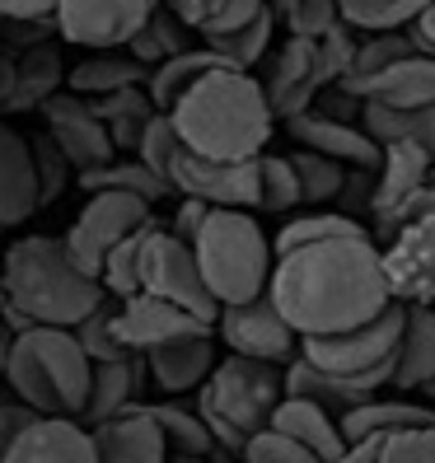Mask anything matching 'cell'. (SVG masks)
Listing matches in <instances>:
<instances>
[{"instance_id":"1","label":"cell","mask_w":435,"mask_h":463,"mask_svg":"<svg viewBox=\"0 0 435 463\" xmlns=\"http://www.w3.org/2000/svg\"><path fill=\"white\" fill-rule=\"evenodd\" d=\"M267 295L295 328V337H328L356 328L389 305L379 243L370 234H342L277 253Z\"/></svg>"},{"instance_id":"2","label":"cell","mask_w":435,"mask_h":463,"mask_svg":"<svg viewBox=\"0 0 435 463\" xmlns=\"http://www.w3.org/2000/svg\"><path fill=\"white\" fill-rule=\"evenodd\" d=\"M169 122L178 141L206 159H258L277 118H271L253 71L215 66L174 99Z\"/></svg>"},{"instance_id":"3","label":"cell","mask_w":435,"mask_h":463,"mask_svg":"<svg viewBox=\"0 0 435 463\" xmlns=\"http://www.w3.org/2000/svg\"><path fill=\"white\" fill-rule=\"evenodd\" d=\"M0 295H5V305L24 323L75 328L103 299V286H99V277L80 271L66 258L61 239L29 234V239L10 243L5 262H0Z\"/></svg>"},{"instance_id":"4","label":"cell","mask_w":435,"mask_h":463,"mask_svg":"<svg viewBox=\"0 0 435 463\" xmlns=\"http://www.w3.org/2000/svg\"><path fill=\"white\" fill-rule=\"evenodd\" d=\"M90 365L94 361L80 351L71 328L29 323L5 342L0 384L38 417H80L90 393Z\"/></svg>"},{"instance_id":"5","label":"cell","mask_w":435,"mask_h":463,"mask_svg":"<svg viewBox=\"0 0 435 463\" xmlns=\"http://www.w3.org/2000/svg\"><path fill=\"white\" fill-rule=\"evenodd\" d=\"M193 258L215 305H239L267 290L271 239L243 206H206L193 234Z\"/></svg>"},{"instance_id":"6","label":"cell","mask_w":435,"mask_h":463,"mask_svg":"<svg viewBox=\"0 0 435 463\" xmlns=\"http://www.w3.org/2000/svg\"><path fill=\"white\" fill-rule=\"evenodd\" d=\"M281 365L230 351L197 384V417L206 421L215 445L243 449V440L271 421V407L281 402Z\"/></svg>"},{"instance_id":"7","label":"cell","mask_w":435,"mask_h":463,"mask_svg":"<svg viewBox=\"0 0 435 463\" xmlns=\"http://www.w3.org/2000/svg\"><path fill=\"white\" fill-rule=\"evenodd\" d=\"M398 333H402V305L389 299L374 318L356 323L346 333H328V337H300V356L323 370V374H337V379H351L361 389H384L389 384V370H393V346H398Z\"/></svg>"},{"instance_id":"8","label":"cell","mask_w":435,"mask_h":463,"mask_svg":"<svg viewBox=\"0 0 435 463\" xmlns=\"http://www.w3.org/2000/svg\"><path fill=\"white\" fill-rule=\"evenodd\" d=\"M141 290L169 299V305L187 309V314L202 318V323H215V309H221V305L211 299L202 271H197L193 243H183V239H174L169 230H159V221L150 225L146 249H141Z\"/></svg>"},{"instance_id":"9","label":"cell","mask_w":435,"mask_h":463,"mask_svg":"<svg viewBox=\"0 0 435 463\" xmlns=\"http://www.w3.org/2000/svg\"><path fill=\"white\" fill-rule=\"evenodd\" d=\"M165 183L206 206H258V159H206L178 141L165 165Z\"/></svg>"},{"instance_id":"10","label":"cell","mask_w":435,"mask_h":463,"mask_svg":"<svg viewBox=\"0 0 435 463\" xmlns=\"http://www.w3.org/2000/svg\"><path fill=\"white\" fill-rule=\"evenodd\" d=\"M146 221H150V202L131 197V193H90L85 211H80V215H75V225L66 230L61 249H66V258H71L80 271L99 277L103 253L113 249L122 234L141 230Z\"/></svg>"},{"instance_id":"11","label":"cell","mask_w":435,"mask_h":463,"mask_svg":"<svg viewBox=\"0 0 435 463\" xmlns=\"http://www.w3.org/2000/svg\"><path fill=\"white\" fill-rule=\"evenodd\" d=\"M211 333H221L234 356H253V361H271V365H286L295 356V346H300V337L281 318V309L271 305L267 290L253 299H239V305H221Z\"/></svg>"},{"instance_id":"12","label":"cell","mask_w":435,"mask_h":463,"mask_svg":"<svg viewBox=\"0 0 435 463\" xmlns=\"http://www.w3.org/2000/svg\"><path fill=\"white\" fill-rule=\"evenodd\" d=\"M384 286L398 305H435V215H407L389 234L384 253Z\"/></svg>"},{"instance_id":"13","label":"cell","mask_w":435,"mask_h":463,"mask_svg":"<svg viewBox=\"0 0 435 463\" xmlns=\"http://www.w3.org/2000/svg\"><path fill=\"white\" fill-rule=\"evenodd\" d=\"M155 10V0H57L52 24L75 47H122Z\"/></svg>"},{"instance_id":"14","label":"cell","mask_w":435,"mask_h":463,"mask_svg":"<svg viewBox=\"0 0 435 463\" xmlns=\"http://www.w3.org/2000/svg\"><path fill=\"white\" fill-rule=\"evenodd\" d=\"M430 178H435V159L426 150L402 146V141L384 146V155H379V165H374V178H370V206H365L374 215L379 234L389 239L398 230L407 202H412Z\"/></svg>"},{"instance_id":"15","label":"cell","mask_w":435,"mask_h":463,"mask_svg":"<svg viewBox=\"0 0 435 463\" xmlns=\"http://www.w3.org/2000/svg\"><path fill=\"white\" fill-rule=\"evenodd\" d=\"M43 118H47V141L66 155V165L75 174L99 169V165H108V159L118 155L113 141H108V131H103V122L94 118L90 99L57 90L52 99H43Z\"/></svg>"},{"instance_id":"16","label":"cell","mask_w":435,"mask_h":463,"mask_svg":"<svg viewBox=\"0 0 435 463\" xmlns=\"http://www.w3.org/2000/svg\"><path fill=\"white\" fill-rule=\"evenodd\" d=\"M286 131L295 136V146L328 155L346 169H374L379 155H384V146H374L365 136V127L346 122L342 113H323V108H305V113L286 118Z\"/></svg>"},{"instance_id":"17","label":"cell","mask_w":435,"mask_h":463,"mask_svg":"<svg viewBox=\"0 0 435 463\" xmlns=\"http://www.w3.org/2000/svg\"><path fill=\"white\" fill-rule=\"evenodd\" d=\"M211 328V323L193 318L187 309L169 305V299H159V295H146V290H136V295H122L118 299V314H113V333L127 351H150L159 342H169V337H183V333H202Z\"/></svg>"},{"instance_id":"18","label":"cell","mask_w":435,"mask_h":463,"mask_svg":"<svg viewBox=\"0 0 435 463\" xmlns=\"http://www.w3.org/2000/svg\"><path fill=\"white\" fill-rule=\"evenodd\" d=\"M262 85V99L271 108V118H295L305 113V108L314 103V94L323 90L318 80V61H314V38L305 33H290L277 52V61H271V71L258 80Z\"/></svg>"},{"instance_id":"19","label":"cell","mask_w":435,"mask_h":463,"mask_svg":"<svg viewBox=\"0 0 435 463\" xmlns=\"http://www.w3.org/2000/svg\"><path fill=\"white\" fill-rule=\"evenodd\" d=\"M342 94L356 99V103H384V108H421V103H435V57L417 47V52H407V57L389 61L384 71L342 85Z\"/></svg>"},{"instance_id":"20","label":"cell","mask_w":435,"mask_h":463,"mask_svg":"<svg viewBox=\"0 0 435 463\" xmlns=\"http://www.w3.org/2000/svg\"><path fill=\"white\" fill-rule=\"evenodd\" d=\"M5 463H94V435L75 417H29L5 449Z\"/></svg>"},{"instance_id":"21","label":"cell","mask_w":435,"mask_h":463,"mask_svg":"<svg viewBox=\"0 0 435 463\" xmlns=\"http://www.w3.org/2000/svg\"><path fill=\"white\" fill-rule=\"evenodd\" d=\"M90 435H94V463H169L165 435L141 402L108 421H94Z\"/></svg>"},{"instance_id":"22","label":"cell","mask_w":435,"mask_h":463,"mask_svg":"<svg viewBox=\"0 0 435 463\" xmlns=\"http://www.w3.org/2000/svg\"><path fill=\"white\" fill-rule=\"evenodd\" d=\"M215 365V346H211V328L202 333H183L169 337L150 351H141V370L155 379L159 393H193Z\"/></svg>"},{"instance_id":"23","label":"cell","mask_w":435,"mask_h":463,"mask_svg":"<svg viewBox=\"0 0 435 463\" xmlns=\"http://www.w3.org/2000/svg\"><path fill=\"white\" fill-rule=\"evenodd\" d=\"M435 379V305H402V333L393 346V389H421Z\"/></svg>"},{"instance_id":"24","label":"cell","mask_w":435,"mask_h":463,"mask_svg":"<svg viewBox=\"0 0 435 463\" xmlns=\"http://www.w3.org/2000/svg\"><path fill=\"white\" fill-rule=\"evenodd\" d=\"M33 211H38V178H33L29 136L0 122V230L24 225Z\"/></svg>"},{"instance_id":"25","label":"cell","mask_w":435,"mask_h":463,"mask_svg":"<svg viewBox=\"0 0 435 463\" xmlns=\"http://www.w3.org/2000/svg\"><path fill=\"white\" fill-rule=\"evenodd\" d=\"M271 430H281V435H290L295 445H305V449H314L323 463H333L337 454H342V426H337V417L328 412V407H318V402H309V398H295V393H281V402L271 407V421H267Z\"/></svg>"},{"instance_id":"26","label":"cell","mask_w":435,"mask_h":463,"mask_svg":"<svg viewBox=\"0 0 435 463\" xmlns=\"http://www.w3.org/2000/svg\"><path fill=\"white\" fill-rule=\"evenodd\" d=\"M66 80L61 52L43 43H29L24 52H14V75H10V94H5V113H29V108H43V99H52Z\"/></svg>"},{"instance_id":"27","label":"cell","mask_w":435,"mask_h":463,"mask_svg":"<svg viewBox=\"0 0 435 463\" xmlns=\"http://www.w3.org/2000/svg\"><path fill=\"white\" fill-rule=\"evenodd\" d=\"M136 393H141V361H136V351H127L118 361H94L80 417H85V426L108 421V417L127 412V407H136Z\"/></svg>"},{"instance_id":"28","label":"cell","mask_w":435,"mask_h":463,"mask_svg":"<svg viewBox=\"0 0 435 463\" xmlns=\"http://www.w3.org/2000/svg\"><path fill=\"white\" fill-rule=\"evenodd\" d=\"M342 440H361V435H398V430H417V426H435V407L412 402V398H365L351 412L337 417Z\"/></svg>"},{"instance_id":"29","label":"cell","mask_w":435,"mask_h":463,"mask_svg":"<svg viewBox=\"0 0 435 463\" xmlns=\"http://www.w3.org/2000/svg\"><path fill=\"white\" fill-rule=\"evenodd\" d=\"M361 127L374 146H417L435 159V103L421 108H384V103H361Z\"/></svg>"},{"instance_id":"30","label":"cell","mask_w":435,"mask_h":463,"mask_svg":"<svg viewBox=\"0 0 435 463\" xmlns=\"http://www.w3.org/2000/svg\"><path fill=\"white\" fill-rule=\"evenodd\" d=\"M146 75L150 71L136 61L127 47H103L99 57H90V61H80L75 71H66V85L80 99H103V94L127 90V85H146Z\"/></svg>"},{"instance_id":"31","label":"cell","mask_w":435,"mask_h":463,"mask_svg":"<svg viewBox=\"0 0 435 463\" xmlns=\"http://www.w3.org/2000/svg\"><path fill=\"white\" fill-rule=\"evenodd\" d=\"M94 118L103 122L108 141H113V150H136V141H141V131L150 127V118L159 113V108L150 103L146 85H127L118 94H103V99H90Z\"/></svg>"},{"instance_id":"32","label":"cell","mask_w":435,"mask_h":463,"mask_svg":"<svg viewBox=\"0 0 435 463\" xmlns=\"http://www.w3.org/2000/svg\"><path fill=\"white\" fill-rule=\"evenodd\" d=\"M80 187H85V193H131V197H141V202H159V197H169L174 187L159 178L155 169H146L141 159L136 155H113L108 159V165H99V169H85L80 174Z\"/></svg>"},{"instance_id":"33","label":"cell","mask_w":435,"mask_h":463,"mask_svg":"<svg viewBox=\"0 0 435 463\" xmlns=\"http://www.w3.org/2000/svg\"><path fill=\"white\" fill-rule=\"evenodd\" d=\"M271 29H277V14H271L267 5L253 14V19H243L234 24V29H221V33H202V43L221 57L225 66L234 71H253L267 52H271Z\"/></svg>"},{"instance_id":"34","label":"cell","mask_w":435,"mask_h":463,"mask_svg":"<svg viewBox=\"0 0 435 463\" xmlns=\"http://www.w3.org/2000/svg\"><path fill=\"white\" fill-rule=\"evenodd\" d=\"M215 66H225L215 52L202 43V47H183V52H174L169 61H159V66H150V75H146V94H150V103L159 108V113H169L174 108V99L193 85V80H202L206 71H215Z\"/></svg>"},{"instance_id":"35","label":"cell","mask_w":435,"mask_h":463,"mask_svg":"<svg viewBox=\"0 0 435 463\" xmlns=\"http://www.w3.org/2000/svg\"><path fill=\"white\" fill-rule=\"evenodd\" d=\"M122 47H127L131 57H136V61H141V66L150 71V66L169 61L174 52L193 47V43H187V24H183L174 10H159V5H155V10L146 14V24H141V29H136V33H131Z\"/></svg>"},{"instance_id":"36","label":"cell","mask_w":435,"mask_h":463,"mask_svg":"<svg viewBox=\"0 0 435 463\" xmlns=\"http://www.w3.org/2000/svg\"><path fill=\"white\" fill-rule=\"evenodd\" d=\"M150 225H155V221H146L141 230L122 234L113 249L103 253V262H99V286H103V295L122 299V295H136V290H141V249H146Z\"/></svg>"},{"instance_id":"37","label":"cell","mask_w":435,"mask_h":463,"mask_svg":"<svg viewBox=\"0 0 435 463\" xmlns=\"http://www.w3.org/2000/svg\"><path fill=\"white\" fill-rule=\"evenodd\" d=\"M430 0H337V19L356 33H384V29H407Z\"/></svg>"},{"instance_id":"38","label":"cell","mask_w":435,"mask_h":463,"mask_svg":"<svg viewBox=\"0 0 435 463\" xmlns=\"http://www.w3.org/2000/svg\"><path fill=\"white\" fill-rule=\"evenodd\" d=\"M146 412H150V421L159 426V435H165L169 449H178V454H187V458H202V454L215 449L206 421H202L197 412H187V407H178V402H155V407H146Z\"/></svg>"},{"instance_id":"39","label":"cell","mask_w":435,"mask_h":463,"mask_svg":"<svg viewBox=\"0 0 435 463\" xmlns=\"http://www.w3.org/2000/svg\"><path fill=\"white\" fill-rule=\"evenodd\" d=\"M290 169L300 178V202H309V206L342 197V187H346V165H337V159L318 155V150H305V146L290 155Z\"/></svg>"},{"instance_id":"40","label":"cell","mask_w":435,"mask_h":463,"mask_svg":"<svg viewBox=\"0 0 435 463\" xmlns=\"http://www.w3.org/2000/svg\"><path fill=\"white\" fill-rule=\"evenodd\" d=\"M342 234H370L356 215L346 211H318V215H300V221H286L277 243H271V258L277 253H290L300 243H314V239H342Z\"/></svg>"},{"instance_id":"41","label":"cell","mask_w":435,"mask_h":463,"mask_svg":"<svg viewBox=\"0 0 435 463\" xmlns=\"http://www.w3.org/2000/svg\"><path fill=\"white\" fill-rule=\"evenodd\" d=\"M258 206L271 211V215H286L300 202V178L290 169V155H258Z\"/></svg>"},{"instance_id":"42","label":"cell","mask_w":435,"mask_h":463,"mask_svg":"<svg viewBox=\"0 0 435 463\" xmlns=\"http://www.w3.org/2000/svg\"><path fill=\"white\" fill-rule=\"evenodd\" d=\"M113 314H118V299L103 295L99 305L71 328L75 342H80V351H85L90 361H118V356H127V346H122L118 333H113Z\"/></svg>"},{"instance_id":"43","label":"cell","mask_w":435,"mask_h":463,"mask_svg":"<svg viewBox=\"0 0 435 463\" xmlns=\"http://www.w3.org/2000/svg\"><path fill=\"white\" fill-rule=\"evenodd\" d=\"M267 10L277 14L290 33L318 38L323 29L337 24V0H267Z\"/></svg>"},{"instance_id":"44","label":"cell","mask_w":435,"mask_h":463,"mask_svg":"<svg viewBox=\"0 0 435 463\" xmlns=\"http://www.w3.org/2000/svg\"><path fill=\"white\" fill-rule=\"evenodd\" d=\"M351 57H356V38H351V29L342 19L314 38V61H318V80H323V85H337V80L351 71Z\"/></svg>"},{"instance_id":"45","label":"cell","mask_w":435,"mask_h":463,"mask_svg":"<svg viewBox=\"0 0 435 463\" xmlns=\"http://www.w3.org/2000/svg\"><path fill=\"white\" fill-rule=\"evenodd\" d=\"M243 463H323L314 449H305V445H295L290 435H281V430H271V426H262V430H253L249 440H243Z\"/></svg>"},{"instance_id":"46","label":"cell","mask_w":435,"mask_h":463,"mask_svg":"<svg viewBox=\"0 0 435 463\" xmlns=\"http://www.w3.org/2000/svg\"><path fill=\"white\" fill-rule=\"evenodd\" d=\"M29 155H33V178H38V206L57 202V197H61V187H66V178H71L75 169L66 165V155L47 141V131L29 141Z\"/></svg>"},{"instance_id":"47","label":"cell","mask_w":435,"mask_h":463,"mask_svg":"<svg viewBox=\"0 0 435 463\" xmlns=\"http://www.w3.org/2000/svg\"><path fill=\"white\" fill-rule=\"evenodd\" d=\"M379 463H435V426L384 435V445H379Z\"/></svg>"},{"instance_id":"48","label":"cell","mask_w":435,"mask_h":463,"mask_svg":"<svg viewBox=\"0 0 435 463\" xmlns=\"http://www.w3.org/2000/svg\"><path fill=\"white\" fill-rule=\"evenodd\" d=\"M221 5H225V0H169V10L187 24V29H211V19L215 14H221Z\"/></svg>"},{"instance_id":"49","label":"cell","mask_w":435,"mask_h":463,"mask_svg":"<svg viewBox=\"0 0 435 463\" xmlns=\"http://www.w3.org/2000/svg\"><path fill=\"white\" fill-rule=\"evenodd\" d=\"M29 417H33V412H29V407H24L19 398H5V402H0V463H5V449H10V440L19 435V426L29 421Z\"/></svg>"},{"instance_id":"50","label":"cell","mask_w":435,"mask_h":463,"mask_svg":"<svg viewBox=\"0 0 435 463\" xmlns=\"http://www.w3.org/2000/svg\"><path fill=\"white\" fill-rule=\"evenodd\" d=\"M57 0H0V19L5 24H24V19H52Z\"/></svg>"},{"instance_id":"51","label":"cell","mask_w":435,"mask_h":463,"mask_svg":"<svg viewBox=\"0 0 435 463\" xmlns=\"http://www.w3.org/2000/svg\"><path fill=\"white\" fill-rule=\"evenodd\" d=\"M262 5H267V0H225V5H221V14L211 19V29H202V33H221V29H234V24L253 19Z\"/></svg>"},{"instance_id":"52","label":"cell","mask_w":435,"mask_h":463,"mask_svg":"<svg viewBox=\"0 0 435 463\" xmlns=\"http://www.w3.org/2000/svg\"><path fill=\"white\" fill-rule=\"evenodd\" d=\"M202 215H206V202H197V197H183V206H178V215H174V239H183V243H193V234H197V225H202Z\"/></svg>"},{"instance_id":"53","label":"cell","mask_w":435,"mask_h":463,"mask_svg":"<svg viewBox=\"0 0 435 463\" xmlns=\"http://www.w3.org/2000/svg\"><path fill=\"white\" fill-rule=\"evenodd\" d=\"M379 445H384V435H361V440H346L333 463H379Z\"/></svg>"},{"instance_id":"54","label":"cell","mask_w":435,"mask_h":463,"mask_svg":"<svg viewBox=\"0 0 435 463\" xmlns=\"http://www.w3.org/2000/svg\"><path fill=\"white\" fill-rule=\"evenodd\" d=\"M407 33H412V43H417L421 52H430V57H435V0H430V5H426L412 24H407Z\"/></svg>"},{"instance_id":"55","label":"cell","mask_w":435,"mask_h":463,"mask_svg":"<svg viewBox=\"0 0 435 463\" xmlns=\"http://www.w3.org/2000/svg\"><path fill=\"white\" fill-rule=\"evenodd\" d=\"M5 342H10V333H5V318H0V361H5Z\"/></svg>"},{"instance_id":"56","label":"cell","mask_w":435,"mask_h":463,"mask_svg":"<svg viewBox=\"0 0 435 463\" xmlns=\"http://www.w3.org/2000/svg\"><path fill=\"white\" fill-rule=\"evenodd\" d=\"M155 5H159V0H155Z\"/></svg>"}]
</instances>
